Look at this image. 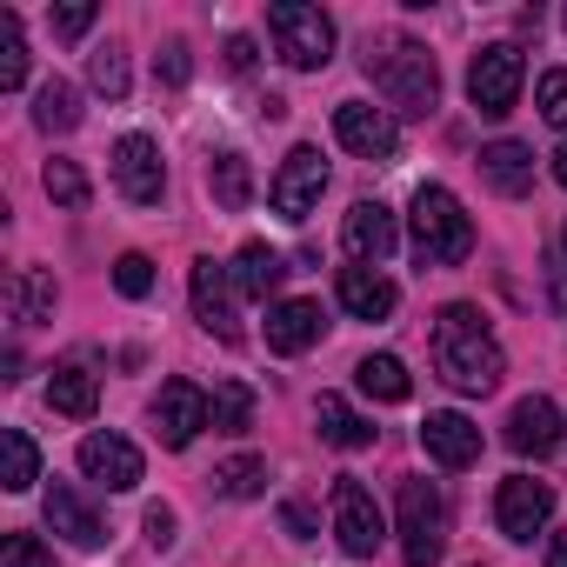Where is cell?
<instances>
[{
  "mask_svg": "<svg viewBox=\"0 0 567 567\" xmlns=\"http://www.w3.org/2000/svg\"><path fill=\"white\" fill-rule=\"evenodd\" d=\"M207 187H214V200H220L227 214H240V207L254 200V167H247V154H214V161H207Z\"/></svg>",
  "mask_w": 567,
  "mask_h": 567,
  "instance_id": "26",
  "label": "cell"
},
{
  "mask_svg": "<svg viewBox=\"0 0 567 567\" xmlns=\"http://www.w3.org/2000/svg\"><path fill=\"white\" fill-rule=\"evenodd\" d=\"M48 408L68 414V421H87V414L101 408V374H87L81 361H61V368L48 374Z\"/></svg>",
  "mask_w": 567,
  "mask_h": 567,
  "instance_id": "23",
  "label": "cell"
},
{
  "mask_svg": "<svg viewBox=\"0 0 567 567\" xmlns=\"http://www.w3.org/2000/svg\"><path fill=\"white\" fill-rule=\"evenodd\" d=\"M34 127H41V134H74V127H81V94H74L61 74L34 94Z\"/></svg>",
  "mask_w": 567,
  "mask_h": 567,
  "instance_id": "27",
  "label": "cell"
},
{
  "mask_svg": "<svg viewBox=\"0 0 567 567\" xmlns=\"http://www.w3.org/2000/svg\"><path fill=\"white\" fill-rule=\"evenodd\" d=\"M187 74H194L187 41H167V48H161V81H167V87H187Z\"/></svg>",
  "mask_w": 567,
  "mask_h": 567,
  "instance_id": "38",
  "label": "cell"
},
{
  "mask_svg": "<svg viewBox=\"0 0 567 567\" xmlns=\"http://www.w3.org/2000/svg\"><path fill=\"white\" fill-rule=\"evenodd\" d=\"M315 421H321V441H328V447H341V454L374 447V421H361L341 394H321V401H315Z\"/></svg>",
  "mask_w": 567,
  "mask_h": 567,
  "instance_id": "24",
  "label": "cell"
},
{
  "mask_svg": "<svg viewBox=\"0 0 567 567\" xmlns=\"http://www.w3.org/2000/svg\"><path fill=\"white\" fill-rule=\"evenodd\" d=\"M547 567H567V534H547Z\"/></svg>",
  "mask_w": 567,
  "mask_h": 567,
  "instance_id": "43",
  "label": "cell"
},
{
  "mask_svg": "<svg viewBox=\"0 0 567 567\" xmlns=\"http://www.w3.org/2000/svg\"><path fill=\"white\" fill-rule=\"evenodd\" d=\"M267 34H274V54L301 68V74H321L334 61V21L308 0H274L267 8Z\"/></svg>",
  "mask_w": 567,
  "mask_h": 567,
  "instance_id": "4",
  "label": "cell"
},
{
  "mask_svg": "<svg viewBox=\"0 0 567 567\" xmlns=\"http://www.w3.org/2000/svg\"><path fill=\"white\" fill-rule=\"evenodd\" d=\"M434 368H441V381L454 394H494L501 388L507 354H501L494 328L481 321V308H467V301L441 308V321H434Z\"/></svg>",
  "mask_w": 567,
  "mask_h": 567,
  "instance_id": "1",
  "label": "cell"
},
{
  "mask_svg": "<svg viewBox=\"0 0 567 567\" xmlns=\"http://www.w3.org/2000/svg\"><path fill=\"white\" fill-rule=\"evenodd\" d=\"M54 274L48 267H21L14 274V288H8V308H14V321L21 328H41V321H54Z\"/></svg>",
  "mask_w": 567,
  "mask_h": 567,
  "instance_id": "25",
  "label": "cell"
},
{
  "mask_svg": "<svg viewBox=\"0 0 567 567\" xmlns=\"http://www.w3.org/2000/svg\"><path fill=\"white\" fill-rule=\"evenodd\" d=\"M414 254H421V267H454L474 254V220L461 214V200L447 187L414 194Z\"/></svg>",
  "mask_w": 567,
  "mask_h": 567,
  "instance_id": "3",
  "label": "cell"
},
{
  "mask_svg": "<svg viewBox=\"0 0 567 567\" xmlns=\"http://www.w3.org/2000/svg\"><path fill=\"white\" fill-rule=\"evenodd\" d=\"M280 527H288L295 540H315V507L308 501H288V507H280Z\"/></svg>",
  "mask_w": 567,
  "mask_h": 567,
  "instance_id": "40",
  "label": "cell"
},
{
  "mask_svg": "<svg viewBox=\"0 0 567 567\" xmlns=\"http://www.w3.org/2000/svg\"><path fill=\"white\" fill-rule=\"evenodd\" d=\"M87 81H94V94L127 101V87H134V81H127V48H114V41L94 48V54H87Z\"/></svg>",
  "mask_w": 567,
  "mask_h": 567,
  "instance_id": "32",
  "label": "cell"
},
{
  "mask_svg": "<svg viewBox=\"0 0 567 567\" xmlns=\"http://www.w3.org/2000/svg\"><path fill=\"white\" fill-rule=\"evenodd\" d=\"M520 74H527V68H520V48H507V41H501V48H481L474 68H467V101H474L487 121H501V114L520 101Z\"/></svg>",
  "mask_w": 567,
  "mask_h": 567,
  "instance_id": "6",
  "label": "cell"
},
{
  "mask_svg": "<svg viewBox=\"0 0 567 567\" xmlns=\"http://www.w3.org/2000/svg\"><path fill=\"white\" fill-rule=\"evenodd\" d=\"M227 274H234V288H240L247 301H274V295H280V280H288V260H280L267 240H247V247L234 254Z\"/></svg>",
  "mask_w": 567,
  "mask_h": 567,
  "instance_id": "22",
  "label": "cell"
},
{
  "mask_svg": "<svg viewBox=\"0 0 567 567\" xmlns=\"http://www.w3.org/2000/svg\"><path fill=\"white\" fill-rule=\"evenodd\" d=\"M114 187H121L134 207H154V200L167 194V167H161V147H154L147 134H127V141L114 147Z\"/></svg>",
  "mask_w": 567,
  "mask_h": 567,
  "instance_id": "13",
  "label": "cell"
},
{
  "mask_svg": "<svg viewBox=\"0 0 567 567\" xmlns=\"http://www.w3.org/2000/svg\"><path fill=\"white\" fill-rule=\"evenodd\" d=\"M114 288H121L127 301H147V295H154V260H147V254H121V260H114Z\"/></svg>",
  "mask_w": 567,
  "mask_h": 567,
  "instance_id": "35",
  "label": "cell"
},
{
  "mask_svg": "<svg viewBox=\"0 0 567 567\" xmlns=\"http://www.w3.org/2000/svg\"><path fill=\"white\" fill-rule=\"evenodd\" d=\"M321 328H328L321 301H274L267 308V348L274 354H308L321 341Z\"/></svg>",
  "mask_w": 567,
  "mask_h": 567,
  "instance_id": "17",
  "label": "cell"
},
{
  "mask_svg": "<svg viewBox=\"0 0 567 567\" xmlns=\"http://www.w3.org/2000/svg\"><path fill=\"white\" fill-rule=\"evenodd\" d=\"M334 134H341V147L361 154V161H394V147H401V127H394L381 107H368V101H341V107H334Z\"/></svg>",
  "mask_w": 567,
  "mask_h": 567,
  "instance_id": "12",
  "label": "cell"
},
{
  "mask_svg": "<svg viewBox=\"0 0 567 567\" xmlns=\"http://www.w3.org/2000/svg\"><path fill=\"white\" fill-rule=\"evenodd\" d=\"M0 567H61L34 534H8V547H0Z\"/></svg>",
  "mask_w": 567,
  "mask_h": 567,
  "instance_id": "37",
  "label": "cell"
},
{
  "mask_svg": "<svg viewBox=\"0 0 567 567\" xmlns=\"http://www.w3.org/2000/svg\"><path fill=\"white\" fill-rule=\"evenodd\" d=\"M207 421H214L220 434H247V421H254V388H247V381H220V388L207 394Z\"/></svg>",
  "mask_w": 567,
  "mask_h": 567,
  "instance_id": "29",
  "label": "cell"
},
{
  "mask_svg": "<svg viewBox=\"0 0 567 567\" xmlns=\"http://www.w3.org/2000/svg\"><path fill=\"white\" fill-rule=\"evenodd\" d=\"M334 534H341V547H348L354 560H368V554L388 540V520H381L374 494H368L354 474H341V481H334Z\"/></svg>",
  "mask_w": 567,
  "mask_h": 567,
  "instance_id": "10",
  "label": "cell"
},
{
  "mask_svg": "<svg viewBox=\"0 0 567 567\" xmlns=\"http://www.w3.org/2000/svg\"><path fill=\"white\" fill-rule=\"evenodd\" d=\"M41 507H48V527H54V534H68L74 547H101V540H107L101 514H94V507H87V501H81V494L68 487V481H54Z\"/></svg>",
  "mask_w": 567,
  "mask_h": 567,
  "instance_id": "21",
  "label": "cell"
},
{
  "mask_svg": "<svg viewBox=\"0 0 567 567\" xmlns=\"http://www.w3.org/2000/svg\"><path fill=\"white\" fill-rule=\"evenodd\" d=\"M48 21H54V34H61V41H81V34L94 28V8H54Z\"/></svg>",
  "mask_w": 567,
  "mask_h": 567,
  "instance_id": "39",
  "label": "cell"
},
{
  "mask_svg": "<svg viewBox=\"0 0 567 567\" xmlns=\"http://www.w3.org/2000/svg\"><path fill=\"white\" fill-rule=\"evenodd\" d=\"M41 187H48V200L54 207H87V174L74 167V161H48V174H41Z\"/></svg>",
  "mask_w": 567,
  "mask_h": 567,
  "instance_id": "33",
  "label": "cell"
},
{
  "mask_svg": "<svg viewBox=\"0 0 567 567\" xmlns=\"http://www.w3.org/2000/svg\"><path fill=\"white\" fill-rule=\"evenodd\" d=\"M354 381H361V394H368V401H408V394H414V381H408L401 354H368V361L354 368Z\"/></svg>",
  "mask_w": 567,
  "mask_h": 567,
  "instance_id": "28",
  "label": "cell"
},
{
  "mask_svg": "<svg viewBox=\"0 0 567 567\" xmlns=\"http://www.w3.org/2000/svg\"><path fill=\"white\" fill-rule=\"evenodd\" d=\"M0 454H8V494H28L41 481V447L28 441V427H8L0 434Z\"/></svg>",
  "mask_w": 567,
  "mask_h": 567,
  "instance_id": "31",
  "label": "cell"
},
{
  "mask_svg": "<svg viewBox=\"0 0 567 567\" xmlns=\"http://www.w3.org/2000/svg\"><path fill=\"white\" fill-rule=\"evenodd\" d=\"M227 68H234V74H247V68H254V41H247V34H234V41H227Z\"/></svg>",
  "mask_w": 567,
  "mask_h": 567,
  "instance_id": "42",
  "label": "cell"
},
{
  "mask_svg": "<svg viewBox=\"0 0 567 567\" xmlns=\"http://www.w3.org/2000/svg\"><path fill=\"white\" fill-rule=\"evenodd\" d=\"M341 240H348L354 267H381V260L401 247L394 207H381V200H354V207H348V227H341Z\"/></svg>",
  "mask_w": 567,
  "mask_h": 567,
  "instance_id": "15",
  "label": "cell"
},
{
  "mask_svg": "<svg viewBox=\"0 0 567 567\" xmlns=\"http://www.w3.org/2000/svg\"><path fill=\"white\" fill-rule=\"evenodd\" d=\"M321 194H328V161H321V147H295L288 161H280L274 187H267L274 214H288V220H308V214L321 207Z\"/></svg>",
  "mask_w": 567,
  "mask_h": 567,
  "instance_id": "7",
  "label": "cell"
},
{
  "mask_svg": "<svg viewBox=\"0 0 567 567\" xmlns=\"http://www.w3.org/2000/svg\"><path fill=\"white\" fill-rule=\"evenodd\" d=\"M540 121L567 134V68H547L540 74Z\"/></svg>",
  "mask_w": 567,
  "mask_h": 567,
  "instance_id": "36",
  "label": "cell"
},
{
  "mask_svg": "<svg viewBox=\"0 0 567 567\" xmlns=\"http://www.w3.org/2000/svg\"><path fill=\"white\" fill-rule=\"evenodd\" d=\"M154 434H161V447H187L200 427H207V394L194 388V381H161V394H154Z\"/></svg>",
  "mask_w": 567,
  "mask_h": 567,
  "instance_id": "14",
  "label": "cell"
},
{
  "mask_svg": "<svg viewBox=\"0 0 567 567\" xmlns=\"http://www.w3.org/2000/svg\"><path fill=\"white\" fill-rule=\"evenodd\" d=\"M547 514H554V487H547V481H534V474H507V481H501V494H494V520H501L507 540H534V534H547Z\"/></svg>",
  "mask_w": 567,
  "mask_h": 567,
  "instance_id": "9",
  "label": "cell"
},
{
  "mask_svg": "<svg viewBox=\"0 0 567 567\" xmlns=\"http://www.w3.org/2000/svg\"><path fill=\"white\" fill-rule=\"evenodd\" d=\"M187 295H194V321H200L214 341H227V348H234V341H240V315H234V295H240V288H234V274H227V267H214V260L200 254V260H194V274H187Z\"/></svg>",
  "mask_w": 567,
  "mask_h": 567,
  "instance_id": "8",
  "label": "cell"
},
{
  "mask_svg": "<svg viewBox=\"0 0 567 567\" xmlns=\"http://www.w3.org/2000/svg\"><path fill=\"white\" fill-rule=\"evenodd\" d=\"M260 487H267V461L260 454H234V461L214 467V494H227V501H254Z\"/></svg>",
  "mask_w": 567,
  "mask_h": 567,
  "instance_id": "30",
  "label": "cell"
},
{
  "mask_svg": "<svg viewBox=\"0 0 567 567\" xmlns=\"http://www.w3.org/2000/svg\"><path fill=\"white\" fill-rule=\"evenodd\" d=\"M421 447H427V461H441V467H474V461H481V427H474L467 414L441 408V414L421 421Z\"/></svg>",
  "mask_w": 567,
  "mask_h": 567,
  "instance_id": "16",
  "label": "cell"
},
{
  "mask_svg": "<svg viewBox=\"0 0 567 567\" xmlns=\"http://www.w3.org/2000/svg\"><path fill=\"white\" fill-rule=\"evenodd\" d=\"M28 81V41H21V21L14 14H0V87H21Z\"/></svg>",
  "mask_w": 567,
  "mask_h": 567,
  "instance_id": "34",
  "label": "cell"
},
{
  "mask_svg": "<svg viewBox=\"0 0 567 567\" xmlns=\"http://www.w3.org/2000/svg\"><path fill=\"white\" fill-rule=\"evenodd\" d=\"M394 534H401V560L408 567H434L447 554V501L427 481H401V494H394Z\"/></svg>",
  "mask_w": 567,
  "mask_h": 567,
  "instance_id": "5",
  "label": "cell"
},
{
  "mask_svg": "<svg viewBox=\"0 0 567 567\" xmlns=\"http://www.w3.org/2000/svg\"><path fill=\"white\" fill-rule=\"evenodd\" d=\"M147 540L154 547H174V507H161V501L147 507Z\"/></svg>",
  "mask_w": 567,
  "mask_h": 567,
  "instance_id": "41",
  "label": "cell"
},
{
  "mask_svg": "<svg viewBox=\"0 0 567 567\" xmlns=\"http://www.w3.org/2000/svg\"><path fill=\"white\" fill-rule=\"evenodd\" d=\"M560 247H567V234H560Z\"/></svg>",
  "mask_w": 567,
  "mask_h": 567,
  "instance_id": "45",
  "label": "cell"
},
{
  "mask_svg": "<svg viewBox=\"0 0 567 567\" xmlns=\"http://www.w3.org/2000/svg\"><path fill=\"white\" fill-rule=\"evenodd\" d=\"M481 174H487L494 194L520 200V194H534V147H520V141H487V147H481Z\"/></svg>",
  "mask_w": 567,
  "mask_h": 567,
  "instance_id": "20",
  "label": "cell"
},
{
  "mask_svg": "<svg viewBox=\"0 0 567 567\" xmlns=\"http://www.w3.org/2000/svg\"><path fill=\"white\" fill-rule=\"evenodd\" d=\"M554 181H560V187H567V147H560V154H554Z\"/></svg>",
  "mask_w": 567,
  "mask_h": 567,
  "instance_id": "44",
  "label": "cell"
},
{
  "mask_svg": "<svg viewBox=\"0 0 567 567\" xmlns=\"http://www.w3.org/2000/svg\"><path fill=\"white\" fill-rule=\"evenodd\" d=\"M507 447H514V454H534V461L560 447V414H554L547 394L514 401V414H507Z\"/></svg>",
  "mask_w": 567,
  "mask_h": 567,
  "instance_id": "18",
  "label": "cell"
},
{
  "mask_svg": "<svg viewBox=\"0 0 567 567\" xmlns=\"http://www.w3.org/2000/svg\"><path fill=\"white\" fill-rule=\"evenodd\" d=\"M361 68H368V81H374V94L388 107H401V114H434L441 107V68H434V54L421 41L381 34V41H368Z\"/></svg>",
  "mask_w": 567,
  "mask_h": 567,
  "instance_id": "2",
  "label": "cell"
},
{
  "mask_svg": "<svg viewBox=\"0 0 567 567\" xmlns=\"http://www.w3.org/2000/svg\"><path fill=\"white\" fill-rule=\"evenodd\" d=\"M81 474L94 487H107V494H127V487H141L147 461H141V447L127 434H87L81 441Z\"/></svg>",
  "mask_w": 567,
  "mask_h": 567,
  "instance_id": "11",
  "label": "cell"
},
{
  "mask_svg": "<svg viewBox=\"0 0 567 567\" xmlns=\"http://www.w3.org/2000/svg\"><path fill=\"white\" fill-rule=\"evenodd\" d=\"M394 280L381 274V267H341V308L354 315V321H388L394 315Z\"/></svg>",
  "mask_w": 567,
  "mask_h": 567,
  "instance_id": "19",
  "label": "cell"
}]
</instances>
